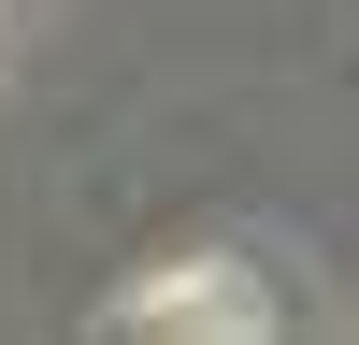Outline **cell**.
I'll use <instances>...</instances> for the list:
<instances>
[{"label": "cell", "instance_id": "6da1fadb", "mask_svg": "<svg viewBox=\"0 0 359 345\" xmlns=\"http://www.w3.org/2000/svg\"><path fill=\"white\" fill-rule=\"evenodd\" d=\"M115 331H259V288H230L216 259V288H144V302H115Z\"/></svg>", "mask_w": 359, "mask_h": 345}]
</instances>
